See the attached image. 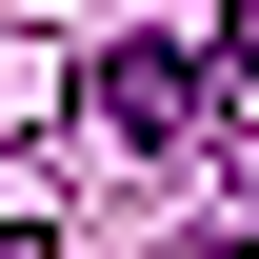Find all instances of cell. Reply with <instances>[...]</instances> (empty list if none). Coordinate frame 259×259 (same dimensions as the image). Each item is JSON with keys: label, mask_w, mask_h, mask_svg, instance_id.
I'll return each instance as SVG.
<instances>
[{"label": "cell", "mask_w": 259, "mask_h": 259, "mask_svg": "<svg viewBox=\"0 0 259 259\" xmlns=\"http://www.w3.org/2000/svg\"><path fill=\"white\" fill-rule=\"evenodd\" d=\"M180 259H259V239H180Z\"/></svg>", "instance_id": "obj_4"}, {"label": "cell", "mask_w": 259, "mask_h": 259, "mask_svg": "<svg viewBox=\"0 0 259 259\" xmlns=\"http://www.w3.org/2000/svg\"><path fill=\"white\" fill-rule=\"evenodd\" d=\"M0 259H60V239H40V220H0Z\"/></svg>", "instance_id": "obj_3"}, {"label": "cell", "mask_w": 259, "mask_h": 259, "mask_svg": "<svg viewBox=\"0 0 259 259\" xmlns=\"http://www.w3.org/2000/svg\"><path fill=\"white\" fill-rule=\"evenodd\" d=\"M239 239H259V220H239Z\"/></svg>", "instance_id": "obj_5"}, {"label": "cell", "mask_w": 259, "mask_h": 259, "mask_svg": "<svg viewBox=\"0 0 259 259\" xmlns=\"http://www.w3.org/2000/svg\"><path fill=\"white\" fill-rule=\"evenodd\" d=\"M220 80H239L220 40H100V60H80V120L160 160V140H199V120H220Z\"/></svg>", "instance_id": "obj_1"}, {"label": "cell", "mask_w": 259, "mask_h": 259, "mask_svg": "<svg viewBox=\"0 0 259 259\" xmlns=\"http://www.w3.org/2000/svg\"><path fill=\"white\" fill-rule=\"evenodd\" d=\"M220 60H239V80H259V0H239V20H220Z\"/></svg>", "instance_id": "obj_2"}]
</instances>
